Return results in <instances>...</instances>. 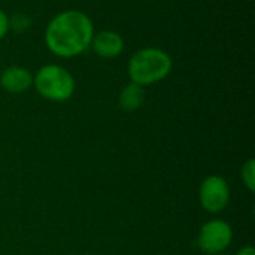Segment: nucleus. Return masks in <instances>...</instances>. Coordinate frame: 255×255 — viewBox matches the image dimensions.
<instances>
[{"mask_svg": "<svg viewBox=\"0 0 255 255\" xmlns=\"http://www.w3.org/2000/svg\"><path fill=\"white\" fill-rule=\"evenodd\" d=\"M94 33V24L87 13L67 9L48 22L43 39L48 51L55 57L73 58L90 48Z\"/></svg>", "mask_w": 255, "mask_h": 255, "instance_id": "nucleus-1", "label": "nucleus"}, {"mask_svg": "<svg viewBox=\"0 0 255 255\" xmlns=\"http://www.w3.org/2000/svg\"><path fill=\"white\" fill-rule=\"evenodd\" d=\"M173 69L172 57L157 46H146L136 51L127 66L130 82L151 87L164 81Z\"/></svg>", "mask_w": 255, "mask_h": 255, "instance_id": "nucleus-2", "label": "nucleus"}, {"mask_svg": "<svg viewBox=\"0 0 255 255\" xmlns=\"http://www.w3.org/2000/svg\"><path fill=\"white\" fill-rule=\"evenodd\" d=\"M33 87L37 94L49 102H66L76 90L73 75L60 64H45L33 75Z\"/></svg>", "mask_w": 255, "mask_h": 255, "instance_id": "nucleus-3", "label": "nucleus"}, {"mask_svg": "<svg viewBox=\"0 0 255 255\" xmlns=\"http://www.w3.org/2000/svg\"><path fill=\"white\" fill-rule=\"evenodd\" d=\"M233 241V229L224 220H209L206 221L197 235L196 245L206 255L224 253Z\"/></svg>", "mask_w": 255, "mask_h": 255, "instance_id": "nucleus-4", "label": "nucleus"}, {"mask_svg": "<svg viewBox=\"0 0 255 255\" xmlns=\"http://www.w3.org/2000/svg\"><path fill=\"white\" fill-rule=\"evenodd\" d=\"M232 199L229 182L220 175H209L205 178L199 188V203L203 211L209 214L223 212Z\"/></svg>", "mask_w": 255, "mask_h": 255, "instance_id": "nucleus-5", "label": "nucleus"}, {"mask_svg": "<svg viewBox=\"0 0 255 255\" xmlns=\"http://www.w3.org/2000/svg\"><path fill=\"white\" fill-rule=\"evenodd\" d=\"M90 48L100 58L112 60L120 57L124 51V39L114 30H102L94 33Z\"/></svg>", "mask_w": 255, "mask_h": 255, "instance_id": "nucleus-6", "label": "nucleus"}, {"mask_svg": "<svg viewBox=\"0 0 255 255\" xmlns=\"http://www.w3.org/2000/svg\"><path fill=\"white\" fill-rule=\"evenodd\" d=\"M0 85L10 94H22L33 87V75L22 66H9L0 73Z\"/></svg>", "mask_w": 255, "mask_h": 255, "instance_id": "nucleus-7", "label": "nucleus"}, {"mask_svg": "<svg viewBox=\"0 0 255 255\" xmlns=\"http://www.w3.org/2000/svg\"><path fill=\"white\" fill-rule=\"evenodd\" d=\"M145 100H146L145 87L137 85L134 82H128L127 85H124L118 94V105L126 112H134L140 109L145 105Z\"/></svg>", "mask_w": 255, "mask_h": 255, "instance_id": "nucleus-8", "label": "nucleus"}, {"mask_svg": "<svg viewBox=\"0 0 255 255\" xmlns=\"http://www.w3.org/2000/svg\"><path fill=\"white\" fill-rule=\"evenodd\" d=\"M241 179L244 187L250 191L254 193L255 191V161L254 158H248L245 161V164L242 166L241 170Z\"/></svg>", "mask_w": 255, "mask_h": 255, "instance_id": "nucleus-9", "label": "nucleus"}, {"mask_svg": "<svg viewBox=\"0 0 255 255\" xmlns=\"http://www.w3.org/2000/svg\"><path fill=\"white\" fill-rule=\"evenodd\" d=\"M9 27L16 33H24L27 28L31 27V18L25 13H16L9 18Z\"/></svg>", "mask_w": 255, "mask_h": 255, "instance_id": "nucleus-10", "label": "nucleus"}, {"mask_svg": "<svg viewBox=\"0 0 255 255\" xmlns=\"http://www.w3.org/2000/svg\"><path fill=\"white\" fill-rule=\"evenodd\" d=\"M10 31L9 27V16L4 13L3 9H0V40L6 37V34Z\"/></svg>", "mask_w": 255, "mask_h": 255, "instance_id": "nucleus-11", "label": "nucleus"}, {"mask_svg": "<svg viewBox=\"0 0 255 255\" xmlns=\"http://www.w3.org/2000/svg\"><path fill=\"white\" fill-rule=\"evenodd\" d=\"M236 255H255V250L251 247V245H247V247H242Z\"/></svg>", "mask_w": 255, "mask_h": 255, "instance_id": "nucleus-12", "label": "nucleus"}, {"mask_svg": "<svg viewBox=\"0 0 255 255\" xmlns=\"http://www.w3.org/2000/svg\"><path fill=\"white\" fill-rule=\"evenodd\" d=\"M214 255H230V254H226V253H220V254H214Z\"/></svg>", "mask_w": 255, "mask_h": 255, "instance_id": "nucleus-13", "label": "nucleus"}, {"mask_svg": "<svg viewBox=\"0 0 255 255\" xmlns=\"http://www.w3.org/2000/svg\"><path fill=\"white\" fill-rule=\"evenodd\" d=\"M64 255H75V254H64Z\"/></svg>", "mask_w": 255, "mask_h": 255, "instance_id": "nucleus-14", "label": "nucleus"}, {"mask_svg": "<svg viewBox=\"0 0 255 255\" xmlns=\"http://www.w3.org/2000/svg\"><path fill=\"white\" fill-rule=\"evenodd\" d=\"M160 255H167V254H160Z\"/></svg>", "mask_w": 255, "mask_h": 255, "instance_id": "nucleus-15", "label": "nucleus"}]
</instances>
